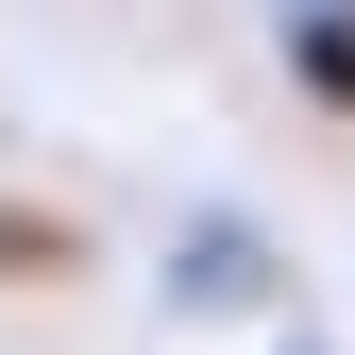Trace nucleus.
Segmentation results:
<instances>
[{"instance_id":"f257e3e1","label":"nucleus","mask_w":355,"mask_h":355,"mask_svg":"<svg viewBox=\"0 0 355 355\" xmlns=\"http://www.w3.org/2000/svg\"><path fill=\"white\" fill-rule=\"evenodd\" d=\"M153 304H169V322H187V338H271L288 322V237H271V220H237V203H187V220H169V254H153Z\"/></svg>"},{"instance_id":"f03ea898","label":"nucleus","mask_w":355,"mask_h":355,"mask_svg":"<svg viewBox=\"0 0 355 355\" xmlns=\"http://www.w3.org/2000/svg\"><path fill=\"white\" fill-rule=\"evenodd\" d=\"M271 51L304 119H355V0H271Z\"/></svg>"},{"instance_id":"7ed1b4c3","label":"nucleus","mask_w":355,"mask_h":355,"mask_svg":"<svg viewBox=\"0 0 355 355\" xmlns=\"http://www.w3.org/2000/svg\"><path fill=\"white\" fill-rule=\"evenodd\" d=\"M85 271H102V237H85V220L68 203H0V304H34V288H85Z\"/></svg>"}]
</instances>
